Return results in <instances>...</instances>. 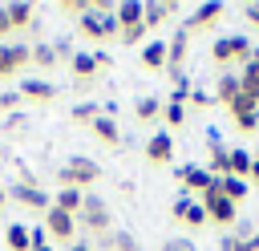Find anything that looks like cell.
<instances>
[{
    "instance_id": "ab89813d",
    "label": "cell",
    "mask_w": 259,
    "mask_h": 251,
    "mask_svg": "<svg viewBox=\"0 0 259 251\" xmlns=\"http://www.w3.org/2000/svg\"><path fill=\"white\" fill-rule=\"evenodd\" d=\"M162 251H194V247H190V243H186V239H170V243H166V247H162Z\"/></svg>"
},
{
    "instance_id": "60d3db41",
    "label": "cell",
    "mask_w": 259,
    "mask_h": 251,
    "mask_svg": "<svg viewBox=\"0 0 259 251\" xmlns=\"http://www.w3.org/2000/svg\"><path fill=\"white\" fill-rule=\"evenodd\" d=\"M243 12H247V20H251V24H255V28H259V4H247V8H243Z\"/></svg>"
},
{
    "instance_id": "8992f818",
    "label": "cell",
    "mask_w": 259,
    "mask_h": 251,
    "mask_svg": "<svg viewBox=\"0 0 259 251\" xmlns=\"http://www.w3.org/2000/svg\"><path fill=\"white\" fill-rule=\"evenodd\" d=\"M45 235L57 239V243H69V239L77 235V219L65 215L61 206H49V211H45Z\"/></svg>"
},
{
    "instance_id": "3957f363",
    "label": "cell",
    "mask_w": 259,
    "mask_h": 251,
    "mask_svg": "<svg viewBox=\"0 0 259 251\" xmlns=\"http://www.w3.org/2000/svg\"><path fill=\"white\" fill-rule=\"evenodd\" d=\"M77 28H81V36H89V40H113V36H121V24H117V16L113 12H85L81 20H77Z\"/></svg>"
},
{
    "instance_id": "1f68e13d",
    "label": "cell",
    "mask_w": 259,
    "mask_h": 251,
    "mask_svg": "<svg viewBox=\"0 0 259 251\" xmlns=\"http://www.w3.org/2000/svg\"><path fill=\"white\" fill-rule=\"evenodd\" d=\"M57 8H61L65 16H77V20H81L85 12H93V0H61Z\"/></svg>"
},
{
    "instance_id": "e0dca14e",
    "label": "cell",
    "mask_w": 259,
    "mask_h": 251,
    "mask_svg": "<svg viewBox=\"0 0 259 251\" xmlns=\"http://www.w3.org/2000/svg\"><path fill=\"white\" fill-rule=\"evenodd\" d=\"M69 69H73L77 85H85V81H93V77H97V57H93V53H73Z\"/></svg>"
},
{
    "instance_id": "4dcf8cb0",
    "label": "cell",
    "mask_w": 259,
    "mask_h": 251,
    "mask_svg": "<svg viewBox=\"0 0 259 251\" xmlns=\"http://www.w3.org/2000/svg\"><path fill=\"white\" fill-rule=\"evenodd\" d=\"M162 117H166V126H170V130H178V126H186V105L166 101V105H162Z\"/></svg>"
},
{
    "instance_id": "603a6c76",
    "label": "cell",
    "mask_w": 259,
    "mask_h": 251,
    "mask_svg": "<svg viewBox=\"0 0 259 251\" xmlns=\"http://www.w3.org/2000/svg\"><path fill=\"white\" fill-rule=\"evenodd\" d=\"M113 16H117V24H121V28H134V24H142V16H146V4H138V0H130V4H117V8H113Z\"/></svg>"
},
{
    "instance_id": "4fadbf2b",
    "label": "cell",
    "mask_w": 259,
    "mask_h": 251,
    "mask_svg": "<svg viewBox=\"0 0 259 251\" xmlns=\"http://www.w3.org/2000/svg\"><path fill=\"white\" fill-rule=\"evenodd\" d=\"M16 93H20L24 101H53V97H57V85L45 81V77H36V81H24Z\"/></svg>"
},
{
    "instance_id": "8d00e7d4",
    "label": "cell",
    "mask_w": 259,
    "mask_h": 251,
    "mask_svg": "<svg viewBox=\"0 0 259 251\" xmlns=\"http://www.w3.org/2000/svg\"><path fill=\"white\" fill-rule=\"evenodd\" d=\"M16 101H20V93H0V109H16Z\"/></svg>"
},
{
    "instance_id": "5bb4252c",
    "label": "cell",
    "mask_w": 259,
    "mask_h": 251,
    "mask_svg": "<svg viewBox=\"0 0 259 251\" xmlns=\"http://www.w3.org/2000/svg\"><path fill=\"white\" fill-rule=\"evenodd\" d=\"M210 178H214V174H210L206 166H178V182H182L186 190H206Z\"/></svg>"
},
{
    "instance_id": "30bf717a",
    "label": "cell",
    "mask_w": 259,
    "mask_h": 251,
    "mask_svg": "<svg viewBox=\"0 0 259 251\" xmlns=\"http://www.w3.org/2000/svg\"><path fill=\"white\" fill-rule=\"evenodd\" d=\"M206 142H210V162H206V170H210L214 178H223L227 166H231V146L219 142V130H206Z\"/></svg>"
},
{
    "instance_id": "ee69618b",
    "label": "cell",
    "mask_w": 259,
    "mask_h": 251,
    "mask_svg": "<svg viewBox=\"0 0 259 251\" xmlns=\"http://www.w3.org/2000/svg\"><path fill=\"white\" fill-rule=\"evenodd\" d=\"M4 198H8V190H4V186H0V206H4Z\"/></svg>"
},
{
    "instance_id": "d590c367",
    "label": "cell",
    "mask_w": 259,
    "mask_h": 251,
    "mask_svg": "<svg viewBox=\"0 0 259 251\" xmlns=\"http://www.w3.org/2000/svg\"><path fill=\"white\" fill-rule=\"evenodd\" d=\"M239 247V239L231 235V231H223V239H219V251H235Z\"/></svg>"
},
{
    "instance_id": "6da1fadb",
    "label": "cell",
    "mask_w": 259,
    "mask_h": 251,
    "mask_svg": "<svg viewBox=\"0 0 259 251\" xmlns=\"http://www.w3.org/2000/svg\"><path fill=\"white\" fill-rule=\"evenodd\" d=\"M251 53H255V45H251V40H247L243 32H231V36H219V40L210 45V61H214V65H219L223 73H227L231 65H243V61H247Z\"/></svg>"
},
{
    "instance_id": "9a60e30c",
    "label": "cell",
    "mask_w": 259,
    "mask_h": 251,
    "mask_svg": "<svg viewBox=\"0 0 259 251\" xmlns=\"http://www.w3.org/2000/svg\"><path fill=\"white\" fill-rule=\"evenodd\" d=\"M239 85H243V93H251V97L259 101V53H251V57L243 61V69H239Z\"/></svg>"
},
{
    "instance_id": "f1b7e54d",
    "label": "cell",
    "mask_w": 259,
    "mask_h": 251,
    "mask_svg": "<svg viewBox=\"0 0 259 251\" xmlns=\"http://www.w3.org/2000/svg\"><path fill=\"white\" fill-rule=\"evenodd\" d=\"M73 121H81V126H89L93 117H101V105L97 101H81V105H73V113H69Z\"/></svg>"
},
{
    "instance_id": "83f0119b",
    "label": "cell",
    "mask_w": 259,
    "mask_h": 251,
    "mask_svg": "<svg viewBox=\"0 0 259 251\" xmlns=\"http://www.w3.org/2000/svg\"><path fill=\"white\" fill-rule=\"evenodd\" d=\"M227 113H231V117H243V113H259V101H255L251 93H239V97L227 105Z\"/></svg>"
},
{
    "instance_id": "e575fe53",
    "label": "cell",
    "mask_w": 259,
    "mask_h": 251,
    "mask_svg": "<svg viewBox=\"0 0 259 251\" xmlns=\"http://www.w3.org/2000/svg\"><path fill=\"white\" fill-rule=\"evenodd\" d=\"M190 105H194V109H206V105H210V93L194 89V93H190Z\"/></svg>"
},
{
    "instance_id": "d6a6232c",
    "label": "cell",
    "mask_w": 259,
    "mask_h": 251,
    "mask_svg": "<svg viewBox=\"0 0 259 251\" xmlns=\"http://www.w3.org/2000/svg\"><path fill=\"white\" fill-rule=\"evenodd\" d=\"M109 247H113V251H138V239H134L130 231H113V235H109Z\"/></svg>"
},
{
    "instance_id": "d4e9b609",
    "label": "cell",
    "mask_w": 259,
    "mask_h": 251,
    "mask_svg": "<svg viewBox=\"0 0 259 251\" xmlns=\"http://www.w3.org/2000/svg\"><path fill=\"white\" fill-rule=\"evenodd\" d=\"M251 162H255V158H251L247 150L231 146V166H227V174H231V178H243V182H247V174H251Z\"/></svg>"
},
{
    "instance_id": "ba28073f",
    "label": "cell",
    "mask_w": 259,
    "mask_h": 251,
    "mask_svg": "<svg viewBox=\"0 0 259 251\" xmlns=\"http://www.w3.org/2000/svg\"><path fill=\"white\" fill-rule=\"evenodd\" d=\"M28 61H32V49L28 45H0V77L20 73Z\"/></svg>"
},
{
    "instance_id": "4316f807",
    "label": "cell",
    "mask_w": 259,
    "mask_h": 251,
    "mask_svg": "<svg viewBox=\"0 0 259 251\" xmlns=\"http://www.w3.org/2000/svg\"><path fill=\"white\" fill-rule=\"evenodd\" d=\"M219 182H223V194H227L231 202H243V198H247V190H251V182H243V178H231V174H223Z\"/></svg>"
},
{
    "instance_id": "9c48e42d",
    "label": "cell",
    "mask_w": 259,
    "mask_h": 251,
    "mask_svg": "<svg viewBox=\"0 0 259 251\" xmlns=\"http://www.w3.org/2000/svg\"><path fill=\"white\" fill-rule=\"evenodd\" d=\"M174 158V138L166 134V130H158L150 142H146V162H154V166H166Z\"/></svg>"
},
{
    "instance_id": "f35d334b",
    "label": "cell",
    "mask_w": 259,
    "mask_h": 251,
    "mask_svg": "<svg viewBox=\"0 0 259 251\" xmlns=\"http://www.w3.org/2000/svg\"><path fill=\"white\" fill-rule=\"evenodd\" d=\"M235 251H259V231H255V235H251V239H243V243H239V247H235Z\"/></svg>"
},
{
    "instance_id": "b9f144b4",
    "label": "cell",
    "mask_w": 259,
    "mask_h": 251,
    "mask_svg": "<svg viewBox=\"0 0 259 251\" xmlns=\"http://www.w3.org/2000/svg\"><path fill=\"white\" fill-rule=\"evenodd\" d=\"M247 182H251V186H259V158L251 162V174H247Z\"/></svg>"
},
{
    "instance_id": "5b68a950",
    "label": "cell",
    "mask_w": 259,
    "mask_h": 251,
    "mask_svg": "<svg viewBox=\"0 0 259 251\" xmlns=\"http://www.w3.org/2000/svg\"><path fill=\"white\" fill-rule=\"evenodd\" d=\"M223 12H227V8H223L219 0H206V4H194V8H190V16L182 20V28H186V32H202V28H214V24L223 20Z\"/></svg>"
},
{
    "instance_id": "ffe728a7",
    "label": "cell",
    "mask_w": 259,
    "mask_h": 251,
    "mask_svg": "<svg viewBox=\"0 0 259 251\" xmlns=\"http://www.w3.org/2000/svg\"><path fill=\"white\" fill-rule=\"evenodd\" d=\"M89 130H93V138H101L105 146H117V142H121L117 121H113V117H105V113H101V117H93V121H89Z\"/></svg>"
},
{
    "instance_id": "7a4b0ae2",
    "label": "cell",
    "mask_w": 259,
    "mask_h": 251,
    "mask_svg": "<svg viewBox=\"0 0 259 251\" xmlns=\"http://www.w3.org/2000/svg\"><path fill=\"white\" fill-rule=\"evenodd\" d=\"M57 178H61V186L85 190V186H93V182L101 178V166H97L93 158H85V154H73V158H65V166L57 170Z\"/></svg>"
},
{
    "instance_id": "2e32d148",
    "label": "cell",
    "mask_w": 259,
    "mask_h": 251,
    "mask_svg": "<svg viewBox=\"0 0 259 251\" xmlns=\"http://www.w3.org/2000/svg\"><path fill=\"white\" fill-rule=\"evenodd\" d=\"M166 61H170V53H166V40H162V36L142 45V65H146V69H166Z\"/></svg>"
},
{
    "instance_id": "44dd1931",
    "label": "cell",
    "mask_w": 259,
    "mask_h": 251,
    "mask_svg": "<svg viewBox=\"0 0 259 251\" xmlns=\"http://www.w3.org/2000/svg\"><path fill=\"white\" fill-rule=\"evenodd\" d=\"M81 202H85V190H73V186H61V190L53 194V206H61V211H65V215H73V219H77Z\"/></svg>"
},
{
    "instance_id": "484cf974",
    "label": "cell",
    "mask_w": 259,
    "mask_h": 251,
    "mask_svg": "<svg viewBox=\"0 0 259 251\" xmlns=\"http://www.w3.org/2000/svg\"><path fill=\"white\" fill-rule=\"evenodd\" d=\"M174 8H178L174 0H166V4H146V16H142V24H146V28H158L166 16H174Z\"/></svg>"
},
{
    "instance_id": "f546056e",
    "label": "cell",
    "mask_w": 259,
    "mask_h": 251,
    "mask_svg": "<svg viewBox=\"0 0 259 251\" xmlns=\"http://www.w3.org/2000/svg\"><path fill=\"white\" fill-rule=\"evenodd\" d=\"M57 61H61V57H57V49H53V45H36V49H32V65H40V69H53Z\"/></svg>"
},
{
    "instance_id": "7402d4cb",
    "label": "cell",
    "mask_w": 259,
    "mask_h": 251,
    "mask_svg": "<svg viewBox=\"0 0 259 251\" xmlns=\"http://www.w3.org/2000/svg\"><path fill=\"white\" fill-rule=\"evenodd\" d=\"M4 243H8V251H32V231L24 223H12L4 231Z\"/></svg>"
},
{
    "instance_id": "52a82bcc",
    "label": "cell",
    "mask_w": 259,
    "mask_h": 251,
    "mask_svg": "<svg viewBox=\"0 0 259 251\" xmlns=\"http://www.w3.org/2000/svg\"><path fill=\"white\" fill-rule=\"evenodd\" d=\"M12 198H16L20 206H28V211H40V215L53 206V198H49L36 182H16V186H12Z\"/></svg>"
},
{
    "instance_id": "277c9868",
    "label": "cell",
    "mask_w": 259,
    "mask_h": 251,
    "mask_svg": "<svg viewBox=\"0 0 259 251\" xmlns=\"http://www.w3.org/2000/svg\"><path fill=\"white\" fill-rule=\"evenodd\" d=\"M77 223H81V227H89V231H97V235H105V231H109V223H113V215H109L105 198L85 194V202H81V211H77Z\"/></svg>"
},
{
    "instance_id": "7bdbcfd3",
    "label": "cell",
    "mask_w": 259,
    "mask_h": 251,
    "mask_svg": "<svg viewBox=\"0 0 259 251\" xmlns=\"http://www.w3.org/2000/svg\"><path fill=\"white\" fill-rule=\"evenodd\" d=\"M69 251H93V247H89V243H73Z\"/></svg>"
},
{
    "instance_id": "7c38bea8",
    "label": "cell",
    "mask_w": 259,
    "mask_h": 251,
    "mask_svg": "<svg viewBox=\"0 0 259 251\" xmlns=\"http://www.w3.org/2000/svg\"><path fill=\"white\" fill-rule=\"evenodd\" d=\"M166 53H170L166 69H182V61H186V53H190V32H186V28H174L170 40H166Z\"/></svg>"
},
{
    "instance_id": "cb8c5ba5",
    "label": "cell",
    "mask_w": 259,
    "mask_h": 251,
    "mask_svg": "<svg viewBox=\"0 0 259 251\" xmlns=\"http://www.w3.org/2000/svg\"><path fill=\"white\" fill-rule=\"evenodd\" d=\"M158 117H162V97H138L134 121H158Z\"/></svg>"
},
{
    "instance_id": "836d02e7",
    "label": "cell",
    "mask_w": 259,
    "mask_h": 251,
    "mask_svg": "<svg viewBox=\"0 0 259 251\" xmlns=\"http://www.w3.org/2000/svg\"><path fill=\"white\" fill-rule=\"evenodd\" d=\"M142 36H146V24H134V28H121V40H125V45H142Z\"/></svg>"
},
{
    "instance_id": "d6986e66",
    "label": "cell",
    "mask_w": 259,
    "mask_h": 251,
    "mask_svg": "<svg viewBox=\"0 0 259 251\" xmlns=\"http://www.w3.org/2000/svg\"><path fill=\"white\" fill-rule=\"evenodd\" d=\"M239 93H243V85H239V73H231V69H227V73L214 81V97H219L223 105H231Z\"/></svg>"
},
{
    "instance_id": "ac0fdd59",
    "label": "cell",
    "mask_w": 259,
    "mask_h": 251,
    "mask_svg": "<svg viewBox=\"0 0 259 251\" xmlns=\"http://www.w3.org/2000/svg\"><path fill=\"white\" fill-rule=\"evenodd\" d=\"M4 8H8V24H12V28H32V24H36V8H32V4L16 0V4H4Z\"/></svg>"
},
{
    "instance_id": "8fae6325",
    "label": "cell",
    "mask_w": 259,
    "mask_h": 251,
    "mask_svg": "<svg viewBox=\"0 0 259 251\" xmlns=\"http://www.w3.org/2000/svg\"><path fill=\"white\" fill-rule=\"evenodd\" d=\"M174 219H178V223H182V227H202V223H206V206H202V202H194V198H186V194H182V198H178V202H174Z\"/></svg>"
},
{
    "instance_id": "74e56055",
    "label": "cell",
    "mask_w": 259,
    "mask_h": 251,
    "mask_svg": "<svg viewBox=\"0 0 259 251\" xmlns=\"http://www.w3.org/2000/svg\"><path fill=\"white\" fill-rule=\"evenodd\" d=\"M8 32H12V24H8V8H4V4H0V40H4V36H8Z\"/></svg>"
}]
</instances>
